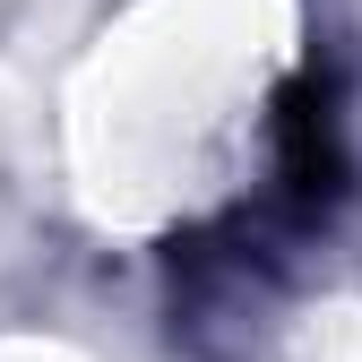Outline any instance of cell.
Here are the masks:
<instances>
[{
	"label": "cell",
	"mask_w": 362,
	"mask_h": 362,
	"mask_svg": "<svg viewBox=\"0 0 362 362\" xmlns=\"http://www.w3.org/2000/svg\"><path fill=\"white\" fill-rule=\"evenodd\" d=\"M267 199L285 216H302L310 233H328L354 199V147H345V86L337 69L310 61L285 95H276V181Z\"/></svg>",
	"instance_id": "2"
},
{
	"label": "cell",
	"mask_w": 362,
	"mask_h": 362,
	"mask_svg": "<svg viewBox=\"0 0 362 362\" xmlns=\"http://www.w3.org/2000/svg\"><path fill=\"white\" fill-rule=\"evenodd\" d=\"M320 242L302 216H285L276 199L233 207L199 224V233H173L164 250V310H173V345H190L199 362H233L259 345V328L276 320V302L293 285V259Z\"/></svg>",
	"instance_id": "1"
}]
</instances>
